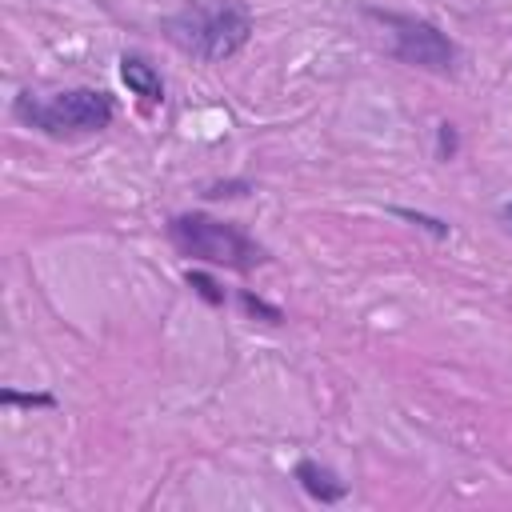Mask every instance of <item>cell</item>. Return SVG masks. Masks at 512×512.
Instances as JSON below:
<instances>
[{"instance_id":"obj_1","label":"cell","mask_w":512,"mask_h":512,"mask_svg":"<svg viewBox=\"0 0 512 512\" xmlns=\"http://www.w3.org/2000/svg\"><path fill=\"white\" fill-rule=\"evenodd\" d=\"M160 28L180 52L204 64H220L248 44L252 16L236 0H184L176 12L160 20Z\"/></svg>"},{"instance_id":"obj_2","label":"cell","mask_w":512,"mask_h":512,"mask_svg":"<svg viewBox=\"0 0 512 512\" xmlns=\"http://www.w3.org/2000/svg\"><path fill=\"white\" fill-rule=\"evenodd\" d=\"M168 240L180 256L188 260H204L216 268H232V272H252L260 264H268V248L256 244L240 224L232 220H216L208 212H180L168 220Z\"/></svg>"},{"instance_id":"obj_3","label":"cell","mask_w":512,"mask_h":512,"mask_svg":"<svg viewBox=\"0 0 512 512\" xmlns=\"http://www.w3.org/2000/svg\"><path fill=\"white\" fill-rule=\"evenodd\" d=\"M12 116L24 128H36L52 140L64 136H92L104 132L116 116L112 96L100 88H64L56 96H36V92H20L12 100Z\"/></svg>"},{"instance_id":"obj_4","label":"cell","mask_w":512,"mask_h":512,"mask_svg":"<svg viewBox=\"0 0 512 512\" xmlns=\"http://www.w3.org/2000/svg\"><path fill=\"white\" fill-rule=\"evenodd\" d=\"M372 20H380L392 32V56L400 64L424 68V72H452L456 68V44L424 16H408V12H384V8H368Z\"/></svg>"},{"instance_id":"obj_5","label":"cell","mask_w":512,"mask_h":512,"mask_svg":"<svg viewBox=\"0 0 512 512\" xmlns=\"http://www.w3.org/2000/svg\"><path fill=\"white\" fill-rule=\"evenodd\" d=\"M292 480H296L316 504H340V500L348 496V484H344L328 464H320V460H296Z\"/></svg>"},{"instance_id":"obj_6","label":"cell","mask_w":512,"mask_h":512,"mask_svg":"<svg viewBox=\"0 0 512 512\" xmlns=\"http://www.w3.org/2000/svg\"><path fill=\"white\" fill-rule=\"evenodd\" d=\"M120 80H124L128 92L140 96L144 104H164V80H160V72H156L144 56L124 52V56H120Z\"/></svg>"},{"instance_id":"obj_7","label":"cell","mask_w":512,"mask_h":512,"mask_svg":"<svg viewBox=\"0 0 512 512\" xmlns=\"http://www.w3.org/2000/svg\"><path fill=\"white\" fill-rule=\"evenodd\" d=\"M388 212H392V216H400V220H408V224H416V228H424V232H428V236H436V240H448V232H452V224H448V220L428 216V212H416V208H400V204H392Z\"/></svg>"},{"instance_id":"obj_8","label":"cell","mask_w":512,"mask_h":512,"mask_svg":"<svg viewBox=\"0 0 512 512\" xmlns=\"http://www.w3.org/2000/svg\"><path fill=\"white\" fill-rule=\"evenodd\" d=\"M184 280H188V288H192V292H196L204 304H212V308H220V304H224V288H220V284H216L208 272L188 268V272H184Z\"/></svg>"},{"instance_id":"obj_9","label":"cell","mask_w":512,"mask_h":512,"mask_svg":"<svg viewBox=\"0 0 512 512\" xmlns=\"http://www.w3.org/2000/svg\"><path fill=\"white\" fill-rule=\"evenodd\" d=\"M236 300H240V308H244L252 320H264V324H284V312H280L276 304H268L264 296H256V292H248V288H244Z\"/></svg>"},{"instance_id":"obj_10","label":"cell","mask_w":512,"mask_h":512,"mask_svg":"<svg viewBox=\"0 0 512 512\" xmlns=\"http://www.w3.org/2000/svg\"><path fill=\"white\" fill-rule=\"evenodd\" d=\"M0 404L4 408H56V396L52 392H16V388H4L0 392Z\"/></svg>"},{"instance_id":"obj_11","label":"cell","mask_w":512,"mask_h":512,"mask_svg":"<svg viewBox=\"0 0 512 512\" xmlns=\"http://www.w3.org/2000/svg\"><path fill=\"white\" fill-rule=\"evenodd\" d=\"M248 192H252L248 180H216V184L204 188L208 200H236V196H248Z\"/></svg>"},{"instance_id":"obj_12","label":"cell","mask_w":512,"mask_h":512,"mask_svg":"<svg viewBox=\"0 0 512 512\" xmlns=\"http://www.w3.org/2000/svg\"><path fill=\"white\" fill-rule=\"evenodd\" d=\"M456 148H460V140H456V128L444 120V124H436V156L440 160H452L456 156Z\"/></svg>"},{"instance_id":"obj_13","label":"cell","mask_w":512,"mask_h":512,"mask_svg":"<svg viewBox=\"0 0 512 512\" xmlns=\"http://www.w3.org/2000/svg\"><path fill=\"white\" fill-rule=\"evenodd\" d=\"M500 220H504V228H508V232H512V200H508V204H504V208H500Z\"/></svg>"}]
</instances>
